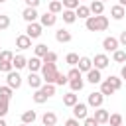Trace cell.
<instances>
[{"instance_id": "cell-1", "label": "cell", "mask_w": 126, "mask_h": 126, "mask_svg": "<svg viewBox=\"0 0 126 126\" xmlns=\"http://www.w3.org/2000/svg\"><path fill=\"white\" fill-rule=\"evenodd\" d=\"M85 26H87L89 32H104L108 28V18L102 16V14L100 16H91V18L85 20Z\"/></svg>"}, {"instance_id": "cell-2", "label": "cell", "mask_w": 126, "mask_h": 126, "mask_svg": "<svg viewBox=\"0 0 126 126\" xmlns=\"http://www.w3.org/2000/svg\"><path fill=\"white\" fill-rule=\"evenodd\" d=\"M57 67L55 63H43L41 67V79L47 83V85H55V79H57Z\"/></svg>"}, {"instance_id": "cell-3", "label": "cell", "mask_w": 126, "mask_h": 126, "mask_svg": "<svg viewBox=\"0 0 126 126\" xmlns=\"http://www.w3.org/2000/svg\"><path fill=\"white\" fill-rule=\"evenodd\" d=\"M41 24H37V22H33V24H28V30H26V35L30 37V39H37L39 35H41Z\"/></svg>"}, {"instance_id": "cell-4", "label": "cell", "mask_w": 126, "mask_h": 126, "mask_svg": "<svg viewBox=\"0 0 126 126\" xmlns=\"http://www.w3.org/2000/svg\"><path fill=\"white\" fill-rule=\"evenodd\" d=\"M6 81H8V87H12V89H20L22 87V77H20L18 71H10L6 75Z\"/></svg>"}, {"instance_id": "cell-5", "label": "cell", "mask_w": 126, "mask_h": 126, "mask_svg": "<svg viewBox=\"0 0 126 126\" xmlns=\"http://www.w3.org/2000/svg\"><path fill=\"white\" fill-rule=\"evenodd\" d=\"M102 100H104V94L98 91V93H91L89 94V106H93V108H100L102 106Z\"/></svg>"}, {"instance_id": "cell-6", "label": "cell", "mask_w": 126, "mask_h": 126, "mask_svg": "<svg viewBox=\"0 0 126 126\" xmlns=\"http://www.w3.org/2000/svg\"><path fill=\"white\" fill-rule=\"evenodd\" d=\"M73 118H77V120H85L87 118V104L85 102H77L73 106Z\"/></svg>"}, {"instance_id": "cell-7", "label": "cell", "mask_w": 126, "mask_h": 126, "mask_svg": "<svg viewBox=\"0 0 126 126\" xmlns=\"http://www.w3.org/2000/svg\"><path fill=\"white\" fill-rule=\"evenodd\" d=\"M55 22H57V16L51 12H45L43 16H39V24L43 28H51V26H55Z\"/></svg>"}, {"instance_id": "cell-8", "label": "cell", "mask_w": 126, "mask_h": 126, "mask_svg": "<svg viewBox=\"0 0 126 126\" xmlns=\"http://www.w3.org/2000/svg\"><path fill=\"white\" fill-rule=\"evenodd\" d=\"M118 45H120V41H118L116 37H112V35L102 39V47H104V51H112V53H114V51L118 49Z\"/></svg>"}, {"instance_id": "cell-9", "label": "cell", "mask_w": 126, "mask_h": 126, "mask_svg": "<svg viewBox=\"0 0 126 126\" xmlns=\"http://www.w3.org/2000/svg\"><path fill=\"white\" fill-rule=\"evenodd\" d=\"M108 63H110V59L104 55V53H98V55H94V59H93V65H94V69H104V67H108Z\"/></svg>"}, {"instance_id": "cell-10", "label": "cell", "mask_w": 126, "mask_h": 126, "mask_svg": "<svg viewBox=\"0 0 126 126\" xmlns=\"http://www.w3.org/2000/svg\"><path fill=\"white\" fill-rule=\"evenodd\" d=\"M22 18H24L28 24H33V22L39 18V14H37V10H35V8H26V10L22 12Z\"/></svg>"}, {"instance_id": "cell-11", "label": "cell", "mask_w": 126, "mask_h": 126, "mask_svg": "<svg viewBox=\"0 0 126 126\" xmlns=\"http://www.w3.org/2000/svg\"><path fill=\"white\" fill-rule=\"evenodd\" d=\"M28 85H30L32 89H35V91H37V89H41V87H43V79H41L37 73H30V77H28Z\"/></svg>"}, {"instance_id": "cell-12", "label": "cell", "mask_w": 126, "mask_h": 126, "mask_svg": "<svg viewBox=\"0 0 126 126\" xmlns=\"http://www.w3.org/2000/svg\"><path fill=\"white\" fill-rule=\"evenodd\" d=\"M16 47H18V49H30V47H32V39H30L26 33H22V35L16 37Z\"/></svg>"}, {"instance_id": "cell-13", "label": "cell", "mask_w": 126, "mask_h": 126, "mask_svg": "<svg viewBox=\"0 0 126 126\" xmlns=\"http://www.w3.org/2000/svg\"><path fill=\"white\" fill-rule=\"evenodd\" d=\"M41 67H43V61H41L39 57H32V59H28V69H30V73H37Z\"/></svg>"}, {"instance_id": "cell-14", "label": "cell", "mask_w": 126, "mask_h": 126, "mask_svg": "<svg viewBox=\"0 0 126 126\" xmlns=\"http://www.w3.org/2000/svg\"><path fill=\"white\" fill-rule=\"evenodd\" d=\"M77 67H79V71H81V73H89V71L93 69V59H91V57H81Z\"/></svg>"}, {"instance_id": "cell-15", "label": "cell", "mask_w": 126, "mask_h": 126, "mask_svg": "<svg viewBox=\"0 0 126 126\" xmlns=\"http://www.w3.org/2000/svg\"><path fill=\"white\" fill-rule=\"evenodd\" d=\"M108 118H110L108 110H104V108H96V110H94V120H96L98 124H106Z\"/></svg>"}, {"instance_id": "cell-16", "label": "cell", "mask_w": 126, "mask_h": 126, "mask_svg": "<svg viewBox=\"0 0 126 126\" xmlns=\"http://www.w3.org/2000/svg\"><path fill=\"white\" fill-rule=\"evenodd\" d=\"M55 39L59 41V43H69L71 41V32H67V30H57L55 32Z\"/></svg>"}, {"instance_id": "cell-17", "label": "cell", "mask_w": 126, "mask_h": 126, "mask_svg": "<svg viewBox=\"0 0 126 126\" xmlns=\"http://www.w3.org/2000/svg\"><path fill=\"white\" fill-rule=\"evenodd\" d=\"M87 81L89 83H93V85H96V83H102V77H100V71L98 69H91L89 73H87Z\"/></svg>"}, {"instance_id": "cell-18", "label": "cell", "mask_w": 126, "mask_h": 126, "mask_svg": "<svg viewBox=\"0 0 126 126\" xmlns=\"http://www.w3.org/2000/svg\"><path fill=\"white\" fill-rule=\"evenodd\" d=\"M77 102H79V96H77L73 91L67 93V94H63V104H65V106H71V108H73Z\"/></svg>"}, {"instance_id": "cell-19", "label": "cell", "mask_w": 126, "mask_h": 126, "mask_svg": "<svg viewBox=\"0 0 126 126\" xmlns=\"http://www.w3.org/2000/svg\"><path fill=\"white\" fill-rule=\"evenodd\" d=\"M89 8H91V14L100 16V14H102V10H104V2H100V0H93Z\"/></svg>"}, {"instance_id": "cell-20", "label": "cell", "mask_w": 126, "mask_h": 126, "mask_svg": "<svg viewBox=\"0 0 126 126\" xmlns=\"http://www.w3.org/2000/svg\"><path fill=\"white\" fill-rule=\"evenodd\" d=\"M124 6H120V4H114L112 8H110V16L114 18V20H122L124 18Z\"/></svg>"}, {"instance_id": "cell-21", "label": "cell", "mask_w": 126, "mask_h": 126, "mask_svg": "<svg viewBox=\"0 0 126 126\" xmlns=\"http://www.w3.org/2000/svg\"><path fill=\"white\" fill-rule=\"evenodd\" d=\"M41 122H43V126H55L57 114H55V112H45V114L41 116Z\"/></svg>"}, {"instance_id": "cell-22", "label": "cell", "mask_w": 126, "mask_h": 126, "mask_svg": "<svg viewBox=\"0 0 126 126\" xmlns=\"http://www.w3.org/2000/svg\"><path fill=\"white\" fill-rule=\"evenodd\" d=\"M12 65H14V69H16V71H18V69H24V67H28V59H26L24 55H14Z\"/></svg>"}, {"instance_id": "cell-23", "label": "cell", "mask_w": 126, "mask_h": 126, "mask_svg": "<svg viewBox=\"0 0 126 126\" xmlns=\"http://www.w3.org/2000/svg\"><path fill=\"white\" fill-rule=\"evenodd\" d=\"M35 118H37L35 110H26V112L22 114V122H24V124H32V122H35Z\"/></svg>"}, {"instance_id": "cell-24", "label": "cell", "mask_w": 126, "mask_h": 126, "mask_svg": "<svg viewBox=\"0 0 126 126\" xmlns=\"http://www.w3.org/2000/svg\"><path fill=\"white\" fill-rule=\"evenodd\" d=\"M75 14H77L79 18L87 20V18H91V8H89V6H83V4H81V6H79V8L75 10Z\"/></svg>"}, {"instance_id": "cell-25", "label": "cell", "mask_w": 126, "mask_h": 126, "mask_svg": "<svg viewBox=\"0 0 126 126\" xmlns=\"http://www.w3.org/2000/svg\"><path fill=\"white\" fill-rule=\"evenodd\" d=\"M75 20H77L75 10H63V22L65 24H75Z\"/></svg>"}, {"instance_id": "cell-26", "label": "cell", "mask_w": 126, "mask_h": 126, "mask_svg": "<svg viewBox=\"0 0 126 126\" xmlns=\"http://www.w3.org/2000/svg\"><path fill=\"white\" fill-rule=\"evenodd\" d=\"M100 93H102L104 96H108V94H114L116 91H114V87H112L108 81H102V83H100Z\"/></svg>"}, {"instance_id": "cell-27", "label": "cell", "mask_w": 126, "mask_h": 126, "mask_svg": "<svg viewBox=\"0 0 126 126\" xmlns=\"http://www.w3.org/2000/svg\"><path fill=\"white\" fill-rule=\"evenodd\" d=\"M33 49H35V57H39V59H43V57L49 53V49H47L45 43H39V45H35Z\"/></svg>"}, {"instance_id": "cell-28", "label": "cell", "mask_w": 126, "mask_h": 126, "mask_svg": "<svg viewBox=\"0 0 126 126\" xmlns=\"http://www.w3.org/2000/svg\"><path fill=\"white\" fill-rule=\"evenodd\" d=\"M63 10V2L61 0H53V2H49V12L51 14H59Z\"/></svg>"}, {"instance_id": "cell-29", "label": "cell", "mask_w": 126, "mask_h": 126, "mask_svg": "<svg viewBox=\"0 0 126 126\" xmlns=\"http://www.w3.org/2000/svg\"><path fill=\"white\" fill-rule=\"evenodd\" d=\"M0 61H4V63H12V61H14V53H12L10 49H2V51H0Z\"/></svg>"}, {"instance_id": "cell-30", "label": "cell", "mask_w": 126, "mask_h": 126, "mask_svg": "<svg viewBox=\"0 0 126 126\" xmlns=\"http://www.w3.org/2000/svg\"><path fill=\"white\" fill-rule=\"evenodd\" d=\"M83 85H85L83 77H81V79H75V81H69V87H71V91H73V93L81 91V89H83Z\"/></svg>"}, {"instance_id": "cell-31", "label": "cell", "mask_w": 126, "mask_h": 126, "mask_svg": "<svg viewBox=\"0 0 126 126\" xmlns=\"http://www.w3.org/2000/svg\"><path fill=\"white\" fill-rule=\"evenodd\" d=\"M47 98H49V96H47V94H45V93H43L41 89H37V91H35V94H33V102H37V104L45 102Z\"/></svg>"}, {"instance_id": "cell-32", "label": "cell", "mask_w": 126, "mask_h": 126, "mask_svg": "<svg viewBox=\"0 0 126 126\" xmlns=\"http://www.w3.org/2000/svg\"><path fill=\"white\" fill-rule=\"evenodd\" d=\"M8 98H4V96H0V118H4L6 114H8Z\"/></svg>"}, {"instance_id": "cell-33", "label": "cell", "mask_w": 126, "mask_h": 126, "mask_svg": "<svg viewBox=\"0 0 126 126\" xmlns=\"http://www.w3.org/2000/svg\"><path fill=\"white\" fill-rule=\"evenodd\" d=\"M112 57H114V61H116V63H124V61H126V51L116 49V51L112 53Z\"/></svg>"}, {"instance_id": "cell-34", "label": "cell", "mask_w": 126, "mask_h": 126, "mask_svg": "<svg viewBox=\"0 0 126 126\" xmlns=\"http://www.w3.org/2000/svg\"><path fill=\"white\" fill-rule=\"evenodd\" d=\"M79 59H81V57H79L77 53H69V55L65 57V61H67V63H69L71 67H75V65H79Z\"/></svg>"}, {"instance_id": "cell-35", "label": "cell", "mask_w": 126, "mask_h": 126, "mask_svg": "<svg viewBox=\"0 0 126 126\" xmlns=\"http://www.w3.org/2000/svg\"><path fill=\"white\" fill-rule=\"evenodd\" d=\"M67 77H69V81H75V79H81V77H83V73L79 71V67H73V69L67 73Z\"/></svg>"}, {"instance_id": "cell-36", "label": "cell", "mask_w": 126, "mask_h": 126, "mask_svg": "<svg viewBox=\"0 0 126 126\" xmlns=\"http://www.w3.org/2000/svg\"><path fill=\"white\" fill-rule=\"evenodd\" d=\"M106 81H108V83H110V85L114 87V91H118V89L122 87V79H120V77H112V75H110V77H108Z\"/></svg>"}, {"instance_id": "cell-37", "label": "cell", "mask_w": 126, "mask_h": 126, "mask_svg": "<svg viewBox=\"0 0 126 126\" xmlns=\"http://www.w3.org/2000/svg\"><path fill=\"white\" fill-rule=\"evenodd\" d=\"M63 6H65V10H77L81 4H79V0H63Z\"/></svg>"}, {"instance_id": "cell-38", "label": "cell", "mask_w": 126, "mask_h": 126, "mask_svg": "<svg viewBox=\"0 0 126 126\" xmlns=\"http://www.w3.org/2000/svg\"><path fill=\"white\" fill-rule=\"evenodd\" d=\"M8 28H10V16L0 14V32L2 30H8Z\"/></svg>"}, {"instance_id": "cell-39", "label": "cell", "mask_w": 126, "mask_h": 126, "mask_svg": "<svg viewBox=\"0 0 126 126\" xmlns=\"http://www.w3.org/2000/svg\"><path fill=\"white\" fill-rule=\"evenodd\" d=\"M108 122H110V126H122V116L120 114H110Z\"/></svg>"}, {"instance_id": "cell-40", "label": "cell", "mask_w": 126, "mask_h": 126, "mask_svg": "<svg viewBox=\"0 0 126 126\" xmlns=\"http://www.w3.org/2000/svg\"><path fill=\"white\" fill-rule=\"evenodd\" d=\"M12 91H14V89L8 87V85H6V87H0V96H4V98L10 100V98H12Z\"/></svg>"}, {"instance_id": "cell-41", "label": "cell", "mask_w": 126, "mask_h": 126, "mask_svg": "<svg viewBox=\"0 0 126 126\" xmlns=\"http://www.w3.org/2000/svg\"><path fill=\"white\" fill-rule=\"evenodd\" d=\"M41 91H43L47 96H53V94H55V85H47V83H45V85L41 87Z\"/></svg>"}, {"instance_id": "cell-42", "label": "cell", "mask_w": 126, "mask_h": 126, "mask_svg": "<svg viewBox=\"0 0 126 126\" xmlns=\"http://www.w3.org/2000/svg\"><path fill=\"white\" fill-rule=\"evenodd\" d=\"M10 71H14V65L12 63H4V61H0V73H10Z\"/></svg>"}, {"instance_id": "cell-43", "label": "cell", "mask_w": 126, "mask_h": 126, "mask_svg": "<svg viewBox=\"0 0 126 126\" xmlns=\"http://www.w3.org/2000/svg\"><path fill=\"white\" fill-rule=\"evenodd\" d=\"M41 61H43V63H55V61H57V53L49 51V53H47V55H45V57H43Z\"/></svg>"}, {"instance_id": "cell-44", "label": "cell", "mask_w": 126, "mask_h": 126, "mask_svg": "<svg viewBox=\"0 0 126 126\" xmlns=\"http://www.w3.org/2000/svg\"><path fill=\"white\" fill-rule=\"evenodd\" d=\"M65 83H69V77H67V75H63V73H57L55 85H65Z\"/></svg>"}, {"instance_id": "cell-45", "label": "cell", "mask_w": 126, "mask_h": 126, "mask_svg": "<svg viewBox=\"0 0 126 126\" xmlns=\"http://www.w3.org/2000/svg\"><path fill=\"white\" fill-rule=\"evenodd\" d=\"M83 126H98V122L94 120V116H87L85 118V124Z\"/></svg>"}, {"instance_id": "cell-46", "label": "cell", "mask_w": 126, "mask_h": 126, "mask_svg": "<svg viewBox=\"0 0 126 126\" xmlns=\"http://www.w3.org/2000/svg\"><path fill=\"white\" fill-rule=\"evenodd\" d=\"M24 2H26V4H28V8H37V6H39V2H41V0H24Z\"/></svg>"}, {"instance_id": "cell-47", "label": "cell", "mask_w": 126, "mask_h": 126, "mask_svg": "<svg viewBox=\"0 0 126 126\" xmlns=\"http://www.w3.org/2000/svg\"><path fill=\"white\" fill-rule=\"evenodd\" d=\"M65 126H79V120H77V118H69V120L65 122Z\"/></svg>"}, {"instance_id": "cell-48", "label": "cell", "mask_w": 126, "mask_h": 126, "mask_svg": "<svg viewBox=\"0 0 126 126\" xmlns=\"http://www.w3.org/2000/svg\"><path fill=\"white\" fill-rule=\"evenodd\" d=\"M118 41H120L122 45H126V30H124V32L120 33V37H118Z\"/></svg>"}, {"instance_id": "cell-49", "label": "cell", "mask_w": 126, "mask_h": 126, "mask_svg": "<svg viewBox=\"0 0 126 126\" xmlns=\"http://www.w3.org/2000/svg\"><path fill=\"white\" fill-rule=\"evenodd\" d=\"M120 77L126 79V65H122V69H120Z\"/></svg>"}, {"instance_id": "cell-50", "label": "cell", "mask_w": 126, "mask_h": 126, "mask_svg": "<svg viewBox=\"0 0 126 126\" xmlns=\"http://www.w3.org/2000/svg\"><path fill=\"white\" fill-rule=\"evenodd\" d=\"M0 126H8V124H6V120H4V118H0Z\"/></svg>"}, {"instance_id": "cell-51", "label": "cell", "mask_w": 126, "mask_h": 126, "mask_svg": "<svg viewBox=\"0 0 126 126\" xmlns=\"http://www.w3.org/2000/svg\"><path fill=\"white\" fill-rule=\"evenodd\" d=\"M120 6H124V8H126V0H120Z\"/></svg>"}, {"instance_id": "cell-52", "label": "cell", "mask_w": 126, "mask_h": 126, "mask_svg": "<svg viewBox=\"0 0 126 126\" xmlns=\"http://www.w3.org/2000/svg\"><path fill=\"white\" fill-rule=\"evenodd\" d=\"M20 126H30V124H24V122H22V124H20Z\"/></svg>"}, {"instance_id": "cell-53", "label": "cell", "mask_w": 126, "mask_h": 126, "mask_svg": "<svg viewBox=\"0 0 126 126\" xmlns=\"http://www.w3.org/2000/svg\"><path fill=\"white\" fill-rule=\"evenodd\" d=\"M2 2H6V0H0V4H2Z\"/></svg>"}, {"instance_id": "cell-54", "label": "cell", "mask_w": 126, "mask_h": 126, "mask_svg": "<svg viewBox=\"0 0 126 126\" xmlns=\"http://www.w3.org/2000/svg\"><path fill=\"white\" fill-rule=\"evenodd\" d=\"M100 2H106V0H100Z\"/></svg>"}, {"instance_id": "cell-55", "label": "cell", "mask_w": 126, "mask_h": 126, "mask_svg": "<svg viewBox=\"0 0 126 126\" xmlns=\"http://www.w3.org/2000/svg\"><path fill=\"white\" fill-rule=\"evenodd\" d=\"M79 2H81V0H79Z\"/></svg>"}, {"instance_id": "cell-56", "label": "cell", "mask_w": 126, "mask_h": 126, "mask_svg": "<svg viewBox=\"0 0 126 126\" xmlns=\"http://www.w3.org/2000/svg\"><path fill=\"white\" fill-rule=\"evenodd\" d=\"M0 51H2V49H0Z\"/></svg>"}]
</instances>
